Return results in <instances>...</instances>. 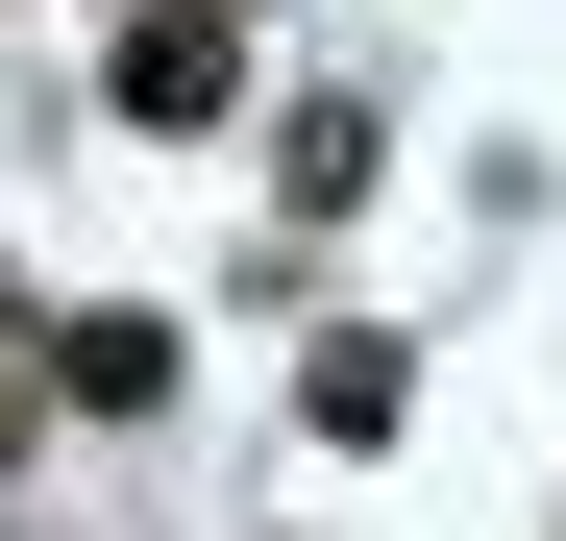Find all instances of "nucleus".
Masks as SVG:
<instances>
[{"label":"nucleus","mask_w":566,"mask_h":541,"mask_svg":"<svg viewBox=\"0 0 566 541\" xmlns=\"http://www.w3.org/2000/svg\"><path fill=\"white\" fill-rule=\"evenodd\" d=\"M99 124H247V0H124V50H99Z\"/></svg>","instance_id":"nucleus-1"},{"label":"nucleus","mask_w":566,"mask_h":541,"mask_svg":"<svg viewBox=\"0 0 566 541\" xmlns=\"http://www.w3.org/2000/svg\"><path fill=\"white\" fill-rule=\"evenodd\" d=\"M25 370H50V418H172V320L74 296V320H25Z\"/></svg>","instance_id":"nucleus-2"},{"label":"nucleus","mask_w":566,"mask_h":541,"mask_svg":"<svg viewBox=\"0 0 566 541\" xmlns=\"http://www.w3.org/2000/svg\"><path fill=\"white\" fill-rule=\"evenodd\" d=\"M369 172H395V99H369V74H321V99L271 124V198H296V246H321V222L369 198Z\"/></svg>","instance_id":"nucleus-3"},{"label":"nucleus","mask_w":566,"mask_h":541,"mask_svg":"<svg viewBox=\"0 0 566 541\" xmlns=\"http://www.w3.org/2000/svg\"><path fill=\"white\" fill-rule=\"evenodd\" d=\"M296 418H321V443H395V418H419V344H395V320H345L321 370H296Z\"/></svg>","instance_id":"nucleus-4"},{"label":"nucleus","mask_w":566,"mask_h":541,"mask_svg":"<svg viewBox=\"0 0 566 541\" xmlns=\"http://www.w3.org/2000/svg\"><path fill=\"white\" fill-rule=\"evenodd\" d=\"M25 443H50V370H25V296H0V492H25Z\"/></svg>","instance_id":"nucleus-5"}]
</instances>
